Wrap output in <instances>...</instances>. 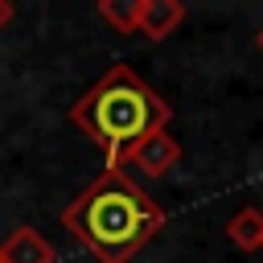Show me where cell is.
Instances as JSON below:
<instances>
[{
  "instance_id": "obj_3",
  "label": "cell",
  "mask_w": 263,
  "mask_h": 263,
  "mask_svg": "<svg viewBox=\"0 0 263 263\" xmlns=\"http://www.w3.org/2000/svg\"><path fill=\"white\" fill-rule=\"evenodd\" d=\"M123 164H136L148 181H160V177L173 173V164H181V144L168 132H152V136H144L140 144L127 148Z\"/></svg>"
},
{
  "instance_id": "obj_1",
  "label": "cell",
  "mask_w": 263,
  "mask_h": 263,
  "mask_svg": "<svg viewBox=\"0 0 263 263\" xmlns=\"http://www.w3.org/2000/svg\"><path fill=\"white\" fill-rule=\"evenodd\" d=\"M62 226L99 263H132L164 230V210L123 168H103L62 210Z\"/></svg>"
},
{
  "instance_id": "obj_9",
  "label": "cell",
  "mask_w": 263,
  "mask_h": 263,
  "mask_svg": "<svg viewBox=\"0 0 263 263\" xmlns=\"http://www.w3.org/2000/svg\"><path fill=\"white\" fill-rule=\"evenodd\" d=\"M255 41H259V49H263V29H259V37H255Z\"/></svg>"
},
{
  "instance_id": "obj_5",
  "label": "cell",
  "mask_w": 263,
  "mask_h": 263,
  "mask_svg": "<svg viewBox=\"0 0 263 263\" xmlns=\"http://www.w3.org/2000/svg\"><path fill=\"white\" fill-rule=\"evenodd\" d=\"M0 263H53V247L37 226H16L0 242Z\"/></svg>"
},
{
  "instance_id": "obj_7",
  "label": "cell",
  "mask_w": 263,
  "mask_h": 263,
  "mask_svg": "<svg viewBox=\"0 0 263 263\" xmlns=\"http://www.w3.org/2000/svg\"><path fill=\"white\" fill-rule=\"evenodd\" d=\"M99 16L115 33H136V0H99Z\"/></svg>"
},
{
  "instance_id": "obj_8",
  "label": "cell",
  "mask_w": 263,
  "mask_h": 263,
  "mask_svg": "<svg viewBox=\"0 0 263 263\" xmlns=\"http://www.w3.org/2000/svg\"><path fill=\"white\" fill-rule=\"evenodd\" d=\"M12 16H16V8H12V4H8V0H0V29H4V25H8V21H12Z\"/></svg>"
},
{
  "instance_id": "obj_4",
  "label": "cell",
  "mask_w": 263,
  "mask_h": 263,
  "mask_svg": "<svg viewBox=\"0 0 263 263\" xmlns=\"http://www.w3.org/2000/svg\"><path fill=\"white\" fill-rule=\"evenodd\" d=\"M185 21V4L181 0H136V33L148 41H164L168 33H177Z\"/></svg>"
},
{
  "instance_id": "obj_2",
  "label": "cell",
  "mask_w": 263,
  "mask_h": 263,
  "mask_svg": "<svg viewBox=\"0 0 263 263\" xmlns=\"http://www.w3.org/2000/svg\"><path fill=\"white\" fill-rule=\"evenodd\" d=\"M168 119H173V107L127 62H115L70 107V123L103 152L107 168H123L127 148L140 144L152 132H164Z\"/></svg>"
},
{
  "instance_id": "obj_6",
  "label": "cell",
  "mask_w": 263,
  "mask_h": 263,
  "mask_svg": "<svg viewBox=\"0 0 263 263\" xmlns=\"http://www.w3.org/2000/svg\"><path fill=\"white\" fill-rule=\"evenodd\" d=\"M226 238L238 247V251H259L263 247V214L255 205H242L230 222H226Z\"/></svg>"
}]
</instances>
